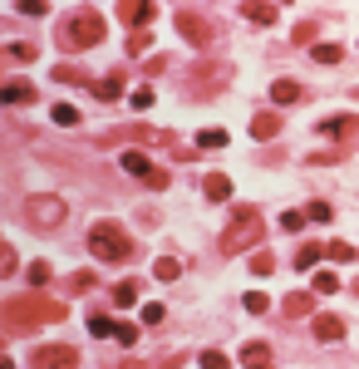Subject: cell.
Segmentation results:
<instances>
[{
	"label": "cell",
	"mask_w": 359,
	"mask_h": 369,
	"mask_svg": "<svg viewBox=\"0 0 359 369\" xmlns=\"http://www.w3.org/2000/svg\"><path fill=\"white\" fill-rule=\"evenodd\" d=\"M54 123H59V128H74V123H79V108H74V103H54Z\"/></svg>",
	"instance_id": "4316f807"
},
{
	"label": "cell",
	"mask_w": 359,
	"mask_h": 369,
	"mask_svg": "<svg viewBox=\"0 0 359 369\" xmlns=\"http://www.w3.org/2000/svg\"><path fill=\"white\" fill-rule=\"evenodd\" d=\"M143 325H163V305H143Z\"/></svg>",
	"instance_id": "b9f144b4"
},
{
	"label": "cell",
	"mask_w": 359,
	"mask_h": 369,
	"mask_svg": "<svg viewBox=\"0 0 359 369\" xmlns=\"http://www.w3.org/2000/svg\"><path fill=\"white\" fill-rule=\"evenodd\" d=\"M104 35H109V20H104L99 10H79V15H69V25L59 30L64 50H94Z\"/></svg>",
	"instance_id": "3957f363"
},
{
	"label": "cell",
	"mask_w": 359,
	"mask_h": 369,
	"mask_svg": "<svg viewBox=\"0 0 359 369\" xmlns=\"http://www.w3.org/2000/svg\"><path fill=\"white\" fill-rule=\"evenodd\" d=\"M325 256H330V261H345V266H350V261H355L359 251L350 246V242H330V246H325Z\"/></svg>",
	"instance_id": "484cf974"
},
{
	"label": "cell",
	"mask_w": 359,
	"mask_h": 369,
	"mask_svg": "<svg viewBox=\"0 0 359 369\" xmlns=\"http://www.w3.org/2000/svg\"><path fill=\"white\" fill-rule=\"evenodd\" d=\"M241 15H246V20H256V25H276V15H281V10H276V5H261V0H246V5H241Z\"/></svg>",
	"instance_id": "5bb4252c"
},
{
	"label": "cell",
	"mask_w": 359,
	"mask_h": 369,
	"mask_svg": "<svg viewBox=\"0 0 359 369\" xmlns=\"http://www.w3.org/2000/svg\"><path fill=\"white\" fill-rule=\"evenodd\" d=\"M300 84H295V79H276V84H271V98H276V103H281V108H286V103H295V98H300Z\"/></svg>",
	"instance_id": "e0dca14e"
},
{
	"label": "cell",
	"mask_w": 359,
	"mask_h": 369,
	"mask_svg": "<svg viewBox=\"0 0 359 369\" xmlns=\"http://www.w3.org/2000/svg\"><path fill=\"white\" fill-rule=\"evenodd\" d=\"M202 369H232V360L222 355V350H202V360H197Z\"/></svg>",
	"instance_id": "83f0119b"
},
{
	"label": "cell",
	"mask_w": 359,
	"mask_h": 369,
	"mask_svg": "<svg viewBox=\"0 0 359 369\" xmlns=\"http://www.w3.org/2000/svg\"><path fill=\"white\" fill-rule=\"evenodd\" d=\"M330 290H340V280L330 271H315V295H330Z\"/></svg>",
	"instance_id": "1f68e13d"
},
{
	"label": "cell",
	"mask_w": 359,
	"mask_h": 369,
	"mask_svg": "<svg viewBox=\"0 0 359 369\" xmlns=\"http://www.w3.org/2000/svg\"><path fill=\"white\" fill-rule=\"evenodd\" d=\"M119 168H123V173H133V178H143L148 187H167V173H163V168H153V163H148V153H138V148H123V153H119Z\"/></svg>",
	"instance_id": "52a82bcc"
},
{
	"label": "cell",
	"mask_w": 359,
	"mask_h": 369,
	"mask_svg": "<svg viewBox=\"0 0 359 369\" xmlns=\"http://www.w3.org/2000/svg\"><path fill=\"white\" fill-rule=\"evenodd\" d=\"M114 340H119V345H138V330H133V325H123V320H119V335H114Z\"/></svg>",
	"instance_id": "74e56055"
},
{
	"label": "cell",
	"mask_w": 359,
	"mask_h": 369,
	"mask_svg": "<svg viewBox=\"0 0 359 369\" xmlns=\"http://www.w3.org/2000/svg\"><path fill=\"white\" fill-rule=\"evenodd\" d=\"M79 365V350L74 345H40L30 355V369H74Z\"/></svg>",
	"instance_id": "9c48e42d"
},
{
	"label": "cell",
	"mask_w": 359,
	"mask_h": 369,
	"mask_svg": "<svg viewBox=\"0 0 359 369\" xmlns=\"http://www.w3.org/2000/svg\"><path fill=\"white\" fill-rule=\"evenodd\" d=\"M300 227H305V212H286L281 217V232H300Z\"/></svg>",
	"instance_id": "836d02e7"
},
{
	"label": "cell",
	"mask_w": 359,
	"mask_h": 369,
	"mask_svg": "<svg viewBox=\"0 0 359 369\" xmlns=\"http://www.w3.org/2000/svg\"><path fill=\"white\" fill-rule=\"evenodd\" d=\"M202 192H207V202H227L232 197V178L227 173H207L202 178Z\"/></svg>",
	"instance_id": "7c38bea8"
},
{
	"label": "cell",
	"mask_w": 359,
	"mask_h": 369,
	"mask_svg": "<svg viewBox=\"0 0 359 369\" xmlns=\"http://www.w3.org/2000/svg\"><path fill=\"white\" fill-rule=\"evenodd\" d=\"M5 103H35V84L10 79V84H5Z\"/></svg>",
	"instance_id": "ac0fdd59"
},
{
	"label": "cell",
	"mask_w": 359,
	"mask_h": 369,
	"mask_svg": "<svg viewBox=\"0 0 359 369\" xmlns=\"http://www.w3.org/2000/svg\"><path fill=\"white\" fill-rule=\"evenodd\" d=\"M355 295H359V280H355Z\"/></svg>",
	"instance_id": "bcb514c9"
},
{
	"label": "cell",
	"mask_w": 359,
	"mask_h": 369,
	"mask_svg": "<svg viewBox=\"0 0 359 369\" xmlns=\"http://www.w3.org/2000/svg\"><path fill=\"white\" fill-rule=\"evenodd\" d=\"M89 251L99 256V261H128L133 256V242H128V232H123L119 222H94L89 227Z\"/></svg>",
	"instance_id": "277c9868"
},
{
	"label": "cell",
	"mask_w": 359,
	"mask_h": 369,
	"mask_svg": "<svg viewBox=\"0 0 359 369\" xmlns=\"http://www.w3.org/2000/svg\"><path fill=\"white\" fill-rule=\"evenodd\" d=\"M251 271H256V276H271V271H276V256H271V251H256V256H251Z\"/></svg>",
	"instance_id": "f546056e"
},
{
	"label": "cell",
	"mask_w": 359,
	"mask_h": 369,
	"mask_svg": "<svg viewBox=\"0 0 359 369\" xmlns=\"http://www.w3.org/2000/svg\"><path fill=\"white\" fill-rule=\"evenodd\" d=\"M251 133H256L261 143L276 138V133H281V113H256V118H251Z\"/></svg>",
	"instance_id": "9a60e30c"
},
{
	"label": "cell",
	"mask_w": 359,
	"mask_h": 369,
	"mask_svg": "<svg viewBox=\"0 0 359 369\" xmlns=\"http://www.w3.org/2000/svg\"><path fill=\"white\" fill-rule=\"evenodd\" d=\"M295 45H315V25H310V20L295 30Z\"/></svg>",
	"instance_id": "f35d334b"
},
{
	"label": "cell",
	"mask_w": 359,
	"mask_h": 369,
	"mask_svg": "<svg viewBox=\"0 0 359 369\" xmlns=\"http://www.w3.org/2000/svg\"><path fill=\"white\" fill-rule=\"evenodd\" d=\"M187 79H192V98H212L217 89H227V79H232V64L207 55V59H197V64H192V74H187Z\"/></svg>",
	"instance_id": "8992f818"
},
{
	"label": "cell",
	"mask_w": 359,
	"mask_h": 369,
	"mask_svg": "<svg viewBox=\"0 0 359 369\" xmlns=\"http://www.w3.org/2000/svg\"><path fill=\"white\" fill-rule=\"evenodd\" d=\"M10 271H15V246L0 251V276H10Z\"/></svg>",
	"instance_id": "60d3db41"
},
{
	"label": "cell",
	"mask_w": 359,
	"mask_h": 369,
	"mask_svg": "<svg viewBox=\"0 0 359 369\" xmlns=\"http://www.w3.org/2000/svg\"><path fill=\"white\" fill-rule=\"evenodd\" d=\"M30 285H49V266H45V261L30 266Z\"/></svg>",
	"instance_id": "e575fe53"
},
{
	"label": "cell",
	"mask_w": 359,
	"mask_h": 369,
	"mask_svg": "<svg viewBox=\"0 0 359 369\" xmlns=\"http://www.w3.org/2000/svg\"><path fill=\"white\" fill-rule=\"evenodd\" d=\"M197 148H207V153L212 148H227V128H202L197 133Z\"/></svg>",
	"instance_id": "cb8c5ba5"
},
{
	"label": "cell",
	"mask_w": 359,
	"mask_h": 369,
	"mask_svg": "<svg viewBox=\"0 0 359 369\" xmlns=\"http://www.w3.org/2000/svg\"><path fill=\"white\" fill-rule=\"evenodd\" d=\"M246 310L261 315V310H266V295H261V290H246Z\"/></svg>",
	"instance_id": "8d00e7d4"
},
{
	"label": "cell",
	"mask_w": 359,
	"mask_h": 369,
	"mask_svg": "<svg viewBox=\"0 0 359 369\" xmlns=\"http://www.w3.org/2000/svg\"><path fill=\"white\" fill-rule=\"evenodd\" d=\"M305 217H310V222H330L335 212H330V202H310V207H305Z\"/></svg>",
	"instance_id": "d6a6232c"
},
{
	"label": "cell",
	"mask_w": 359,
	"mask_h": 369,
	"mask_svg": "<svg viewBox=\"0 0 359 369\" xmlns=\"http://www.w3.org/2000/svg\"><path fill=\"white\" fill-rule=\"evenodd\" d=\"M261 237H266V217H261L256 207H241L237 217L227 222V232H222V251H227V256H237V251H251Z\"/></svg>",
	"instance_id": "6da1fadb"
},
{
	"label": "cell",
	"mask_w": 359,
	"mask_h": 369,
	"mask_svg": "<svg viewBox=\"0 0 359 369\" xmlns=\"http://www.w3.org/2000/svg\"><path fill=\"white\" fill-rule=\"evenodd\" d=\"M49 320H64V305L59 300H10L5 305V330H25V325H49Z\"/></svg>",
	"instance_id": "7a4b0ae2"
},
{
	"label": "cell",
	"mask_w": 359,
	"mask_h": 369,
	"mask_svg": "<svg viewBox=\"0 0 359 369\" xmlns=\"http://www.w3.org/2000/svg\"><path fill=\"white\" fill-rule=\"evenodd\" d=\"M153 276H158V280H177V276H182V261H177V256H158Z\"/></svg>",
	"instance_id": "603a6c76"
},
{
	"label": "cell",
	"mask_w": 359,
	"mask_h": 369,
	"mask_svg": "<svg viewBox=\"0 0 359 369\" xmlns=\"http://www.w3.org/2000/svg\"><path fill=\"white\" fill-rule=\"evenodd\" d=\"M153 98H158V93H153V84H143V89L128 93V103H133V108H153Z\"/></svg>",
	"instance_id": "4dcf8cb0"
},
{
	"label": "cell",
	"mask_w": 359,
	"mask_h": 369,
	"mask_svg": "<svg viewBox=\"0 0 359 369\" xmlns=\"http://www.w3.org/2000/svg\"><path fill=\"white\" fill-rule=\"evenodd\" d=\"M64 197H54V192H30L25 197V222L30 227H40V232H54L59 222H64Z\"/></svg>",
	"instance_id": "5b68a950"
},
{
	"label": "cell",
	"mask_w": 359,
	"mask_h": 369,
	"mask_svg": "<svg viewBox=\"0 0 359 369\" xmlns=\"http://www.w3.org/2000/svg\"><path fill=\"white\" fill-rule=\"evenodd\" d=\"M119 369H148V365H143V360H123Z\"/></svg>",
	"instance_id": "ee69618b"
},
{
	"label": "cell",
	"mask_w": 359,
	"mask_h": 369,
	"mask_svg": "<svg viewBox=\"0 0 359 369\" xmlns=\"http://www.w3.org/2000/svg\"><path fill=\"white\" fill-rule=\"evenodd\" d=\"M320 256H325V246H315V242H305V246L295 251V266H300V271H315V266H320Z\"/></svg>",
	"instance_id": "ffe728a7"
},
{
	"label": "cell",
	"mask_w": 359,
	"mask_h": 369,
	"mask_svg": "<svg viewBox=\"0 0 359 369\" xmlns=\"http://www.w3.org/2000/svg\"><path fill=\"white\" fill-rule=\"evenodd\" d=\"M5 55H10V59H35V45H10Z\"/></svg>",
	"instance_id": "ab89813d"
},
{
	"label": "cell",
	"mask_w": 359,
	"mask_h": 369,
	"mask_svg": "<svg viewBox=\"0 0 359 369\" xmlns=\"http://www.w3.org/2000/svg\"><path fill=\"white\" fill-rule=\"evenodd\" d=\"M119 15H123V25H153L158 5H153V0H123Z\"/></svg>",
	"instance_id": "30bf717a"
},
{
	"label": "cell",
	"mask_w": 359,
	"mask_h": 369,
	"mask_svg": "<svg viewBox=\"0 0 359 369\" xmlns=\"http://www.w3.org/2000/svg\"><path fill=\"white\" fill-rule=\"evenodd\" d=\"M340 335H345V320H340V315H315V340L330 345V340H340Z\"/></svg>",
	"instance_id": "4fadbf2b"
},
{
	"label": "cell",
	"mask_w": 359,
	"mask_h": 369,
	"mask_svg": "<svg viewBox=\"0 0 359 369\" xmlns=\"http://www.w3.org/2000/svg\"><path fill=\"white\" fill-rule=\"evenodd\" d=\"M177 35H182L187 45L207 50V45H212V20H207V15H197V10H177Z\"/></svg>",
	"instance_id": "ba28073f"
},
{
	"label": "cell",
	"mask_w": 359,
	"mask_h": 369,
	"mask_svg": "<svg viewBox=\"0 0 359 369\" xmlns=\"http://www.w3.org/2000/svg\"><path fill=\"white\" fill-rule=\"evenodd\" d=\"M241 360H246L251 369H256V365H271V350H266L261 340H246V345H241Z\"/></svg>",
	"instance_id": "44dd1931"
},
{
	"label": "cell",
	"mask_w": 359,
	"mask_h": 369,
	"mask_svg": "<svg viewBox=\"0 0 359 369\" xmlns=\"http://www.w3.org/2000/svg\"><path fill=\"white\" fill-rule=\"evenodd\" d=\"M45 10H49L45 0H25V5H20V15H45Z\"/></svg>",
	"instance_id": "7bdbcfd3"
},
{
	"label": "cell",
	"mask_w": 359,
	"mask_h": 369,
	"mask_svg": "<svg viewBox=\"0 0 359 369\" xmlns=\"http://www.w3.org/2000/svg\"><path fill=\"white\" fill-rule=\"evenodd\" d=\"M256 369H271V365H256Z\"/></svg>",
	"instance_id": "f6af8a7d"
},
{
	"label": "cell",
	"mask_w": 359,
	"mask_h": 369,
	"mask_svg": "<svg viewBox=\"0 0 359 369\" xmlns=\"http://www.w3.org/2000/svg\"><path fill=\"white\" fill-rule=\"evenodd\" d=\"M315 59H320V64H340L345 50H340V45H315Z\"/></svg>",
	"instance_id": "f1b7e54d"
},
{
	"label": "cell",
	"mask_w": 359,
	"mask_h": 369,
	"mask_svg": "<svg viewBox=\"0 0 359 369\" xmlns=\"http://www.w3.org/2000/svg\"><path fill=\"white\" fill-rule=\"evenodd\" d=\"M69 285H74V290H94V271H74Z\"/></svg>",
	"instance_id": "d590c367"
},
{
	"label": "cell",
	"mask_w": 359,
	"mask_h": 369,
	"mask_svg": "<svg viewBox=\"0 0 359 369\" xmlns=\"http://www.w3.org/2000/svg\"><path fill=\"white\" fill-rule=\"evenodd\" d=\"M320 133L335 138V143H345V138H355V133H359V118H355V113H345V118H325Z\"/></svg>",
	"instance_id": "8fae6325"
},
{
	"label": "cell",
	"mask_w": 359,
	"mask_h": 369,
	"mask_svg": "<svg viewBox=\"0 0 359 369\" xmlns=\"http://www.w3.org/2000/svg\"><path fill=\"white\" fill-rule=\"evenodd\" d=\"M138 290H143L138 280H119V285H114V305H119V310H128V305H138Z\"/></svg>",
	"instance_id": "d6986e66"
},
{
	"label": "cell",
	"mask_w": 359,
	"mask_h": 369,
	"mask_svg": "<svg viewBox=\"0 0 359 369\" xmlns=\"http://www.w3.org/2000/svg\"><path fill=\"white\" fill-rule=\"evenodd\" d=\"M94 93H99L104 103H114V98H123V79H119V74H109V79H99V84H94Z\"/></svg>",
	"instance_id": "7402d4cb"
},
{
	"label": "cell",
	"mask_w": 359,
	"mask_h": 369,
	"mask_svg": "<svg viewBox=\"0 0 359 369\" xmlns=\"http://www.w3.org/2000/svg\"><path fill=\"white\" fill-rule=\"evenodd\" d=\"M310 310H315V290H295V295L286 300V315H290V320H300V315H310Z\"/></svg>",
	"instance_id": "2e32d148"
},
{
	"label": "cell",
	"mask_w": 359,
	"mask_h": 369,
	"mask_svg": "<svg viewBox=\"0 0 359 369\" xmlns=\"http://www.w3.org/2000/svg\"><path fill=\"white\" fill-rule=\"evenodd\" d=\"M89 335H99V340H114V335H119V320H109V315H94V320H89Z\"/></svg>",
	"instance_id": "d4e9b609"
}]
</instances>
